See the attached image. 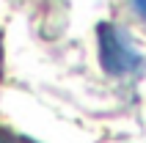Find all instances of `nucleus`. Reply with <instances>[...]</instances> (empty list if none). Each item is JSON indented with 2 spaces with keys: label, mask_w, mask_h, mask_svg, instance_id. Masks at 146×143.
<instances>
[{
  "label": "nucleus",
  "mask_w": 146,
  "mask_h": 143,
  "mask_svg": "<svg viewBox=\"0 0 146 143\" xmlns=\"http://www.w3.org/2000/svg\"><path fill=\"white\" fill-rule=\"evenodd\" d=\"M97 55L102 72L110 77H135L146 66L135 41L127 36V30H121L113 22L97 25Z\"/></svg>",
  "instance_id": "f257e3e1"
},
{
  "label": "nucleus",
  "mask_w": 146,
  "mask_h": 143,
  "mask_svg": "<svg viewBox=\"0 0 146 143\" xmlns=\"http://www.w3.org/2000/svg\"><path fill=\"white\" fill-rule=\"evenodd\" d=\"M0 143H36V140L19 135V132H14V129H8V127H0Z\"/></svg>",
  "instance_id": "f03ea898"
},
{
  "label": "nucleus",
  "mask_w": 146,
  "mask_h": 143,
  "mask_svg": "<svg viewBox=\"0 0 146 143\" xmlns=\"http://www.w3.org/2000/svg\"><path fill=\"white\" fill-rule=\"evenodd\" d=\"M130 6H132V11H135L141 19H146V0H130Z\"/></svg>",
  "instance_id": "7ed1b4c3"
},
{
  "label": "nucleus",
  "mask_w": 146,
  "mask_h": 143,
  "mask_svg": "<svg viewBox=\"0 0 146 143\" xmlns=\"http://www.w3.org/2000/svg\"><path fill=\"white\" fill-rule=\"evenodd\" d=\"M3 61H6V55H3V39H0V77H3Z\"/></svg>",
  "instance_id": "20e7f679"
}]
</instances>
